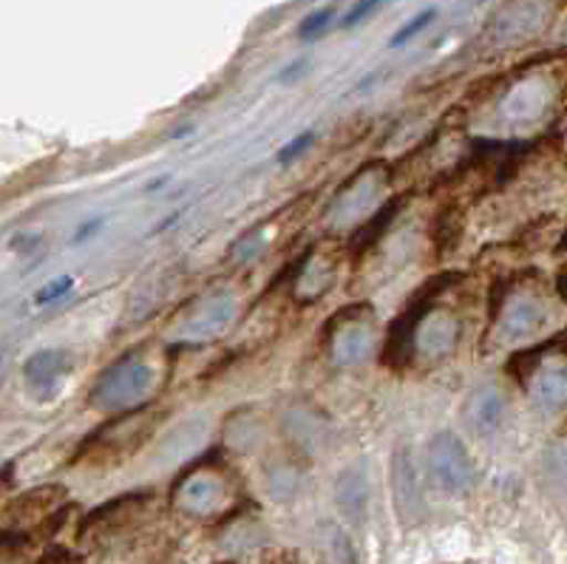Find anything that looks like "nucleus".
<instances>
[{"mask_svg": "<svg viewBox=\"0 0 567 564\" xmlns=\"http://www.w3.org/2000/svg\"><path fill=\"white\" fill-rule=\"evenodd\" d=\"M434 20H437V7H429V9H423V12H417L412 20H409V23H403V27L392 34V40H389V49H400L403 43L414 40L420 32H423V29L432 27Z\"/></svg>", "mask_w": 567, "mask_h": 564, "instance_id": "10", "label": "nucleus"}, {"mask_svg": "<svg viewBox=\"0 0 567 564\" xmlns=\"http://www.w3.org/2000/svg\"><path fill=\"white\" fill-rule=\"evenodd\" d=\"M556 289H559L561 301L567 304V264L559 269V276H556Z\"/></svg>", "mask_w": 567, "mask_h": 564, "instance_id": "16", "label": "nucleus"}, {"mask_svg": "<svg viewBox=\"0 0 567 564\" xmlns=\"http://www.w3.org/2000/svg\"><path fill=\"white\" fill-rule=\"evenodd\" d=\"M100 227H103V222H100V218H94V222H91V225H89V222H85V225L80 227L78 233H74V242H83L85 236H91V233L100 230Z\"/></svg>", "mask_w": 567, "mask_h": 564, "instance_id": "15", "label": "nucleus"}, {"mask_svg": "<svg viewBox=\"0 0 567 564\" xmlns=\"http://www.w3.org/2000/svg\"><path fill=\"white\" fill-rule=\"evenodd\" d=\"M454 273H440V276L429 278V281L420 284L414 289V296L409 298V304H403L394 321L389 324L386 340H383L381 349V363L392 372H403L414 358V347H417V332L423 327L425 315L432 312V307L437 304V298L443 296L449 284L454 281Z\"/></svg>", "mask_w": 567, "mask_h": 564, "instance_id": "1", "label": "nucleus"}, {"mask_svg": "<svg viewBox=\"0 0 567 564\" xmlns=\"http://www.w3.org/2000/svg\"><path fill=\"white\" fill-rule=\"evenodd\" d=\"M392 485L394 502L403 516V522H417L423 516V491H420L417 469H414V457L409 445H398L392 457Z\"/></svg>", "mask_w": 567, "mask_h": 564, "instance_id": "3", "label": "nucleus"}, {"mask_svg": "<svg viewBox=\"0 0 567 564\" xmlns=\"http://www.w3.org/2000/svg\"><path fill=\"white\" fill-rule=\"evenodd\" d=\"M332 18H336V9H332V7L318 9V12L307 14V18L301 20V27H298V38H301V40L321 38V34L329 29V23H332Z\"/></svg>", "mask_w": 567, "mask_h": 564, "instance_id": "11", "label": "nucleus"}, {"mask_svg": "<svg viewBox=\"0 0 567 564\" xmlns=\"http://www.w3.org/2000/svg\"><path fill=\"white\" fill-rule=\"evenodd\" d=\"M425 465L432 474L434 485L443 494H463L474 480V465H471L468 449L460 443V437L452 431H443L425 449Z\"/></svg>", "mask_w": 567, "mask_h": 564, "instance_id": "2", "label": "nucleus"}, {"mask_svg": "<svg viewBox=\"0 0 567 564\" xmlns=\"http://www.w3.org/2000/svg\"><path fill=\"white\" fill-rule=\"evenodd\" d=\"M321 556L323 564H358L352 542H349L347 533L336 525L321 527Z\"/></svg>", "mask_w": 567, "mask_h": 564, "instance_id": "9", "label": "nucleus"}, {"mask_svg": "<svg viewBox=\"0 0 567 564\" xmlns=\"http://www.w3.org/2000/svg\"><path fill=\"white\" fill-rule=\"evenodd\" d=\"M179 502L187 513L194 516H213L219 513L221 507H227V488L221 482L210 480V476H194L187 480L179 491Z\"/></svg>", "mask_w": 567, "mask_h": 564, "instance_id": "6", "label": "nucleus"}, {"mask_svg": "<svg viewBox=\"0 0 567 564\" xmlns=\"http://www.w3.org/2000/svg\"><path fill=\"white\" fill-rule=\"evenodd\" d=\"M465 414H468L471 431H477L480 437H488L503 429L505 417H508V400L499 389L483 386L468 398Z\"/></svg>", "mask_w": 567, "mask_h": 564, "instance_id": "5", "label": "nucleus"}, {"mask_svg": "<svg viewBox=\"0 0 567 564\" xmlns=\"http://www.w3.org/2000/svg\"><path fill=\"white\" fill-rule=\"evenodd\" d=\"M403 205H406V199H403V196H398V199H392L386 207H381V211L374 213L369 222H363V225L354 230V236L349 238V253H352L354 262H361V258L372 250L374 244L381 242L383 233L392 227V222L398 218L400 207Z\"/></svg>", "mask_w": 567, "mask_h": 564, "instance_id": "7", "label": "nucleus"}, {"mask_svg": "<svg viewBox=\"0 0 567 564\" xmlns=\"http://www.w3.org/2000/svg\"><path fill=\"white\" fill-rule=\"evenodd\" d=\"M336 500H338V507L347 513L349 520L363 522V516H367V505H369L367 476H363L361 471H347L336 485Z\"/></svg>", "mask_w": 567, "mask_h": 564, "instance_id": "8", "label": "nucleus"}, {"mask_svg": "<svg viewBox=\"0 0 567 564\" xmlns=\"http://www.w3.org/2000/svg\"><path fill=\"white\" fill-rule=\"evenodd\" d=\"M71 289H74V278L60 276V278H54V281L45 284L43 289H38V293H34V304H38V307L54 304V301H60V298L69 296Z\"/></svg>", "mask_w": 567, "mask_h": 564, "instance_id": "12", "label": "nucleus"}, {"mask_svg": "<svg viewBox=\"0 0 567 564\" xmlns=\"http://www.w3.org/2000/svg\"><path fill=\"white\" fill-rule=\"evenodd\" d=\"M151 429H154V420L142 414L120 417L114 423L109 420V425H103L91 440H85L83 451L100 449L103 454H109V451H134L136 443H142L151 434Z\"/></svg>", "mask_w": 567, "mask_h": 564, "instance_id": "4", "label": "nucleus"}, {"mask_svg": "<svg viewBox=\"0 0 567 564\" xmlns=\"http://www.w3.org/2000/svg\"><path fill=\"white\" fill-rule=\"evenodd\" d=\"M316 140H318L316 131H303V134H298L296 140L287 142V145H284V148L278 151V154H276V162H278V165H287V162L298 160V156H301L303 151L310 148V145H312V142H316Z\"/></svg>", "mask_w": 567, "mask_h": 564, "instance_id": "13", "label": "nucleus"}, {"mask_svg": "<svg viewBox=\"0 0 567 564\" xmlns=\"http://www.w3.org/2000/svg\"><path fill=\"white\" fill-rule=\"evenodd\" d=\"M381 3L383 0H354L352 7H349V12L341 18V29H354L358 23H363L369 14L381 9Z\"/></svg>", "mask_w": 567, "mask_h": 564, "instance_id": "14", "label": "nucleus"}]
</instances>
